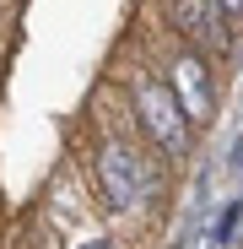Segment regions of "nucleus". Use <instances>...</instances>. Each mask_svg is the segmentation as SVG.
I'll return each instance as SVG.
<instances>
[{
    "label": "nucleus",
    "mask_w": 243,
    "mask_h": 249,
    "mask_svg": "<svg viewBox=\"0 0 243 249\" xmlns=\"http://www.w3.org/2000/svg\"><path fill=\"white\" fill-rule=\"evenodd\" d=\"M232 162H238V168H243V136H238V146H232Z\"/></svg>",
    "instance_id": "7"
},
{
    "label": "nucleus",
    "mask_w": 243,
    "mask_h": 249,
    "mask_svg": "<svg viewBox=\"0 0 243 249\" xmlns=\"http://www.w3.org/2000/svg\"><path fill=\"white\" fill-rule=\"evenodd\" d=\"M81 249H113L108 238H87V244H81Z\"/></svg>",
    "instance_id": "6"
},
{
    "label": "nucleus",
    "mask_w": 243,
    "mask_h": 249,
    "mask_svg": "<svg viewBox=\"0 0 243 249\" xmlns=\"http://www.w3.org/2000/svg\"><path fill=\"white\" fill-rule=\"evenodd\" d=\"M135 119H141V130L168 152V157H184L189 152V119L173 98L168 81H157V76H141L135 81Z\"/></svg>",
    "instance_id": "1"
},
{
    "label": "nucleus",
    "mask_w": 243,
    "mask_h": 249,
    "mask_svg": "<svg viewBox=\"0 0 243 249\" xmlns=\"http://www.w3.org/2000/svg\"><path fill=\"white\" fill-rule=\"evenodd\" d=\"M97 190H103V200L113 212H130V206H141V195L151 190V174H146V162L125 141H108L97 152Z\"/></svg>",
    "instance_id": "2"
},
{
    "label": "nucleus",
    "mask_w": 243,
    "mask_h": 249,
    "mask_svg": "<svg viewBox=\"0 0 243 249\" xmlns=\"http://www.w3.org/2000/svg\"><path fill=\"white\" fill-rule=\"evenodd\" d=\"M173 22H178V33L189 38V44L206 49V54H222V49L232 44L227 11L216 6V0H173Z\"/></svg>",
    "instance_id": "4"
},
{
    "label": "nucleus",
    "mask_w": 243,
    "mask_h": 249,
    "mask_svg": "<svg viewBox=\"0 0 243 249\" xmlns=\"http://www.w3.org/2000/svg\"><path fill=\"white\" fill-rule=\"evenodd\" d=\"M216 6H222L227 17H243V0H216Z\"/></svg>",
    "instance_id": "5"
},
{
    "label": "nucleus",
    "mask_w": 243,
    "mask_h": 249,
    "mask_svg": "<svg viewBox=\"0 0 243 249\" xmlns=\"http://www.w3.org/2000/svg\"><path fill=\"white\" fill-rule=\"evenodd\" d=\"M168 87H173V98H178V108H184L189 124L216 114V87H211V71H206V54L200 49H184L173 60V81Z\"/></svg>",
    "instance_id": "3"
}]
</instances>
